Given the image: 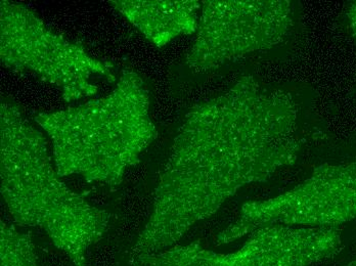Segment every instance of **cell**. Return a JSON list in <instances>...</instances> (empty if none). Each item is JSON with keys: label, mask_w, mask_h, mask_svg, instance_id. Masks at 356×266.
Listing matches in <instances>:
<instances>
[{"label": "cell", "mask_w": 356, "mask_h": 266, "mask_svg": "<svg viewBox=\"0 0 356 266\" xmlns=\"http://www.w3.org/2000/svg\"><path fill=\"white\" fill-rule=\"evenodd\" d=\"M0 57L8 68L53 84L67 103L97 94V78L115 80L110 64L49 29L27 6L8 0L0 2Z\"/></svg>", "instance_id": "obj_4"}, {"label": "cell", "mask_w": 356, "mask_h": 266, "mask_svg": "<svg viewBox=\"0 0 356 266\" xmlns=\"http://www.w3.org/2000/svg\"><path fill=\"white\" fill-rule=\"evenodd\" d=\"M347 18L349 19L351 32L356 39V1L349 6L348 10H347Z\"/></svg>", "instance_id": "obj_10"}, {"label": "cell", "mask_w": 356, "mask_h": 266, "mask_svg": "<svg viewBox=\"0 0 356 266\" xmlns=\"http://www.w3.org/2000/svg\"><path fill=\"white\" fill-rule=\"evenodd\" d=\"M1 194L16 222L37 226L70 258L73 266L88 265L91 246L110 226L106 210L89 204L60 181L43 134L19 106H0Z\"/></svg>", "instance_id": "obj_2"}, {"label": "cell", "mask_w": 356, "mask_h": 266, "mask_svg": "<svg viewBox=\"0 0 356 266\" xmlns=\"http://www.w3.org/2000/svg\"><path fill=\"white\" fill-rule=\"evenodd\" d=\"M53 142L60 176L117 187L158 133L149 116V94L143 78L123 71L116 88L101 99L35 117Z\"/></svg>", "instance_id": "obj_3"}, {"label": "cell", "mask_w": 356, "mask_h": 266, "mask_svg": "<svg viewBox=\"0 0 356 266\" xmlns=\"http://www.w3.org/2000/svg\"><path fill=\"white\" fill-rule=\"evenodd\" d=\"M292 95L244 75L186 115L130 259L173 247L245 185L293 165L300 152Z\"/></svg>", "instance_id": "obj_1"}, {"label": "cell", "mask_w": 356, "mask_h": 266, "mask_svg": "<svg viewBox=\"0 0 356 266\" xmlns=\"http://www.w3.org/2000/svg\"><path fill=\"white\" fill-rule=\"evenodd\" d=\"M1 266H39L31 235L0 222Z\"/></svg>", "instance_id": "obj_9"}, {"label": "cell", "mask_w": 356, "mask_h": 266, "mask_svg": "<svg viewBox=\"0 0 356 266\" xmlns=\"http://www.w3.org/2000/svg\"><path fill=\"white\" fill-rule=\"evenodd\" d=\"M294 25L289 0L203 1L196 40L186 56L195 72H207L285 40Z\"/></svg>", "instance_id": "obj_5"}, {"label": "cell", "mask_w": 356, "mask_h": 266, "mask_svg": "<svg viewBox=\"0 0 356 266\" xmlns=\"http://www.w3.org/2000/svg\"><path fill=\"white\" fill-rule=\"evenodd\" d=\"M337 226H264L252 233L236 252L221 254L199 243L130 259L131 266H309L342 250Z\"/></svg>", "instance_id": "obj_7"}, {"label": "cell", "mask_w": 356, "mask_h": 266, "mask_svg": "<svg viewBox=\"0 0 356 266\" xmlns=\"http://www.w3.org/2000/svg\"><path fill=\"white\" fill-rule=\"evenodd\" d=\"M356 218V160L323 164L294 189L268 200L246 203L217 243H231L273 224L337 226Z\"/></svg>", "instance_id": "obj_6"}, {"label": "cell", "mask_w": 356, "mask_h": 266, "mask_svg": "<svg viewBox=\"0 0 356 266\" xmlns=\"http://www.w3.org/2000/svg\"><path fill=\"white\" fill-rule=\"evenodd\" d=\"M132 25L158 47L179 35L197 31V0H114L111 1Z\"/></svg>", "instance_id": "obj_8"}, {"label": "cell", "mask_w": 356, "mask_h": 266, "mask_svg": "<svg viewBox=\"0 0 356 266\" xmlns=\"http://www.w3.org/2000/svg\"><path fill=\"white\" fill-rule=\"evenodd\" d=\"M346 266H356V259L355 260L351 261V263H348Z\"/></svg>", "instance_id": "obj_11"}]
</instances>
